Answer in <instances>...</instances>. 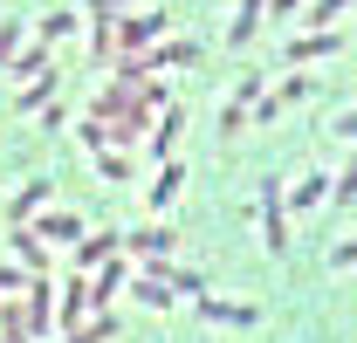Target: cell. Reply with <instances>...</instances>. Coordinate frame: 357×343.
I'll return each instance as SVG.
<instances>
[{
	"label": "cell",
	"instance_id": "obj_1",
	"mask_svg": "<svg viewBox=\"0 0 357 343\" xmlns=\"http://www.w3.org/2000/svg\"><path fill=\"white\" fill-rule=\"evenodd\" d=\"M165 35H172V21H165V7H151V14H124V21H117V42L131 48H158L165 42Z\"/></svg>",
	"mask_w": 357,
	"mask_h": 343
},
{
	"label": "cell",
	"instance_id": "obj_2",
	"mask_svg": "<svg viewBox=\"0 0 357 343\" xmlns=\"http://www.w3.org/2000/svg\"><path fill=\"white\" fill-rule=\"evenodd\" d=\"M199 316L206 323H220V330H248V323H261V302H234V296H199Z\"/></svg>",
	"mask_w": 357,
	"mask_h": 343
},
{
	"label": "cell",
	"instance_id": "obj_3",
	"mask_svg": "<svg viewBox=\"0 0 357 343\" xmlns=\"http://www.w3.org/2000/svg\"><path fill=\"white\" fill-rule=\"evenodd\" d=\"M124 247H131V254H144V268H165V261L178 254V234L158 220V227H137V234H124Z\"/></svg>",
	"mask_w": 357,
	"mask_h": 343
},
{
	"label": "cell",
	"instance_id": "obj_4",
	"mask_svg": "<svg viewBox=\"0 0 357 343\" xmlns=\"http://www.w3.org/2000/svg\"><path fill=\"white\" fill-rule=\"evenodd\" d=\"M330 185H337V178L316 165V172H303V178L282 192V199H289V213H323V206H330Z\"/></svg>",
	"mask_w": 357,
	"mask_h": 343
},
{
	"label": "cell",
	"instance_id": "obj_5",
	"mask_svg": "<svg viewBox=\"0 0 357 343\" xmlns=\"http://www.w3.org/2000/svg\"><path fill=\"white\" fill-rule=\"evenodd\" d=\"M117 247H124V234H117V227H103V234H83V241H76V254H69V268H76V275H96V268L117 254Z\"/></svg>",
	"mask_w": 357,
	"mask_h": 343
},
{
	"label": "cell",
	"instance_id": "obj_6",
	"mask_svg": "<svg viewBox=\"0 0 357 343\" xmlns=\"http://www.w3.org/2000/svg\"><path fill=\"white\" fill-rule=\"evenodd\" d=\"M48 199H55V192H48V178H28V185H21V199H7V227H35V220L48 213Z\"/></svg>",
	"mask_w": 357,
	"mask_h": 343
},
{
	"label": "cell",
	"instance_id": "obj_7",
	"mask_svg": "<svg viewBox=\"0 0 357 343\" xmlns=\"http://www.w3.org/2000/svg\"><path fill=\"white\" fill-rule=\"evenodd\" d=\"M178 130H185V110H178V103H165V117H158V130L144 137V158H151V165H165V158H172Z\"/></svg>",
	"mask_w": 357,
	"mask_h": 343
},
{
	"label": "cell",
	"instance_id": "obj_8",
	"mask_svg": "<svg viewBox=\"0 0 357 343\" xmlns=\"http://www.w3.org/2000/svg\"><path fill=\"white\" fill-rule=\"evenodd\" d=\"M178 185H185V165H178V158H165V165H158V178L144 185V206H151V220H158V213L178 199Z\"/></svg>",
	"mask_w": 357,
	"mask_h": 343
},
{
	"label": "cell",
	"instance_id": "obj_9",
	"mask_svg": "<svg viewBox=\"0 0 357 343\" xmlns=\"http://www.w3.org/2000/svg\"><path fill=\"white\" fill-rule=\"evenodd\" d=\"M337 48H344V35H330V28H310V35H296V42L282 48V55L303 69V62H316V55H337Z\"/></svg>",
	"mask_w": 357,
	"mask_h": 343
},
{
	"label": "cell",
	"instance_id": "obj_10",
	"mask_svg": "<svg viewBox=\"0 0 357 343\" xmlns=\"http://www.w3.org/2000/svg\"><path fill=\"white\" fill-rule=\"evenodd\" d=\"M124 282H131V268H124V261L110 254L103 268H96V275H89V309H110V296H117Z\"/></svg>",
	"mask_w": 357,
	"mask_h": 343
},
{
	"label": "cell",
	"instance_id": "obj_11",
	"mask_svg": "<svg viewBox=\"0 0 357 343\" xmlns=\"http://www.w3.org/2000/svg\"><path fill=\"white\" fill-rule=\"evenodd\" d=\"M7 69H14V76H21V83H35V76H42V69H55V42H42V35H28V48H21V55H14V62H7Z\"/></svg>",
	"mask_w": 357,
	"mask_h": 343
},
{
	"label": "cell",
	"instance_id": "obj_12",
	"mask_svg": "<svg viewBox=\"0 0 357 343\" xmlns=\"http://www.w3.org/2000/svg\"><path fill=\"white\" fill-rule=\"evenodd\" d=\"M14 261H21L28 275H48V241H42V227H14Z\"/></svg>",
	"mask_w": 357,
	"mask_h": 343
},
{
	"label": "cell",
	"instance_id": "obj_13",
	"mask_svg": "<svg viewBox=\"0 0 357 343\" xmlns=\"http://www.w3.org/2000/svg\"><path fill=\"white\" fill-rule=\"evenodd\" d=\"M35 227H42V241H55V247H76V241L89 234V227H83L76 213H42Z\"/></svg>",
	"mask_w": 357,
	"mask_h": 343
},
{
	"label": "cell",
	"instance_id": "obj_14",
	"mask_svg": "<svg viewBox=\"0 0 357 343\" xmlns=\"http://www.w3.org/2000/svg\"><path fill=\"white\" fill-rule=\"evenodd\" d=\"M261 7H268V0H241V7H234V28H227V42H234V48L255 42V28H261Z\"/></svg>",
	"mask_w": 357,
	"mask_h": 343
},
{
	"label": "cell",
	"instance_id": "obj_15",
	"mask_svg": "<svg viewBox=\"0 0 357 343\" xmlns=\"http://www.w3.org/2000/svg\"><path fill=\"white\" fill-rule=\"evenodd\" d=\"M131 296L144 302V309H172V296H178V289L165 282V275H137V282H131Z\"/></svg>",
	"mask_w": 357,
	"mask_h": 343
},
{
	"label": "cell",
	"instance_id": "obj_16",
	"mask_svg": "<svg viewBox=\"0 0 357 343\" xmlns=\"http://www.w3.org/2000/svg\"><path fill=\"white\" fill-rule=\"evenodd\" d=\"M55 103V69H42L35 83H21V96H14V110H48Z\"/></svg>",
	"mask_w": 357,
	"mask_h": 343
},
{
	"label": "cell",
	"instance_id": "obj_17",
	"mask_svg": "<svg viewBox=\"0 0 357 343\" xmlns=\"http://www.w3.org/2000/svg\"><path fill=\"white\" fill-rule=\"evenodd\" d=\"M110 337H117V309H96L89 323H76V337H69V343H110Z\"/></svg>",
	"mask_w": 357,
	"mask_h": 343
},
{
	"label": "cell",
	"instance_id": "obj_18",
	"mask_svg": "<svg viewBox=\"0 0 357 343\" xmlns=\"http://www.w3.org/2000/svg\"><path fill=\"white\" fill-rule=\"evenodd\" d=\"M69 28H76V7H48L42 21H35V35H42V42H62Z\"/></svg>",
	"mask_w": 357,
	"mask_h": 343
},
{
	"label": "cell",
	"instance_id": "obj_19",
	"mask_svg": "<svg viewBox=\"0 0 357 343\" xmlns=\"http://www.w3.org/2000/svg\"><path fill=\"white\" fill-rule=\"evenodd\" d=\"M151 275H165L178 296H206V282H199V268H178V261H165V268H151Z\"/></svg>",
	"mask_w": 357,
	"mask_h": 343
},
{
	"label": "cell",
	"instance_id": "obj_20",
	"mask_svg": "<svg viewBox=\"0 0 357 343\" xmlns=\"http://www.w3.org/2000/svg\"><path fill=\"white\" fill-rule=\"evenodd\" d=\"M357 199V151L344 158V172H337V185H330V206H351Z\"/></svg>",
	"mask_w": 357,
	"mask_h": 343
},
{
	"label": "cell",
	"instance_id": "obj_21",
	"mask_svg": "<svg viewBox=\"0 0 357 343\" xmlns=\"http://www.w3.org/2000/svg\"><path fill=\"white\" fill-rule=\"evenodd\" d=\"M28 35H35V28H21V21H7V28H0V69H7L21 48H28Z\"/></svg>",
	"mask_w": 357,
	"mask_h": 343
},
{
	"label": "cell",
	"instance_id": "obj_22",
	"mask_svg": "<svg viewBox=\"0 0 357 343\" xmlns=\"http://www.w3.org/2000/svg\"><path fill=\"white\" fill-rule=\"evenodd\" d=\"M28 282H35V275H28L21 261H0V296H28Z\"/></svg>",
	"mask_w": 357,
	"mask_h": 343
},
{
	"label": "cell",
	"instance_id": "obj_23",
	"mask_svg": "<svg viewBox=\"0 0 357 343\" xmlns=\"http://www.w3.org/2000/svg\"><path fill=\"white\" fill-rule=\"evenodd\" d=\"M248 117H255V110H248L241 96H227V110H220V137H241V124H248Z\"/></svg>",
	"mask_w": 357,
	"mask_h": 343
},
{
	"label": "cell",
	"instance_id": "obj_24",
	"mask_svg": "<svg viewBox=\"0 0 357 343\" xmlns=\"http://www.w3.org/2000/svg\"><path fill=\"white\" fill-rule=\"evenodd\" d=\"M89 158H96L103 178H131V158H124V151H89Z\"/></svg>",
	"mask_w": 357,
	"mask_h": 343
},
{
	"label": "cell",
	"instance_id": "obj_25",
	"mask_svg": "<svg viewBox=\"0 0 357 343\" xmlns=\"http://www.w3.org/2000/svg\"><path fill=\"white\" fill-rule=\"evenodd\" d=\"M344 7H357V0H310V28H330Z\"/></svg>",
	"mask_w": 357,
	"mask_h": 343
},
{
	"label": "cell",
	"instance_id": "obj_26",
	"mask_svg": "<svg viewBox=\"0 0 357 343\" xmlns=\"http://www.w3.org/2000/svg\"><path fill=\"white\" fill-rule=\"evenodd\" d=\"M234 96H241V103H248V110H255V103H261V96H268V83H261V76H255V69H248V76H241V83H234Z\"/></svg>",
	"mask_w": 357,
	"mask_h": 343
},
{
	"label": "cell",
	"instance_id": "obj_27",
	"mask_svg": "<svg viewBox=\"0 0 357 343\" xmlns=\"http://www.w3.org/2000/svg\"><path fill=\"white\" fill-rule=\"evenodd\" d=\"M303 96H310V76H289V83H282V110H289V103H303Z\"/></svg>",
	"mask_w": 357,
	"mask_h": 343
},
{
	"label": "cell",
	"instance_id": "obj_28",
	"mask_svg": "<svg viewBox=\"0 0 357 343\" xmlns=\"http://www.w3.org/2000/svg\"><path fill=\"white\" fill-rule=\"evenodd\" d=\"M330 268H357V234L344 241V247H330Z\"/></svg>",
	"mask_w": 357,
	"mask_h": 343
},
{
	"label": "cell",
	"instance_id": "obj_29",
	"mask_svg": "<svg viewBox=\"0 0 357 343\" xmlns=\"http://www.w3.org/2000/svg\"><path fill=\"white\" fill-rule=\"evenodd\" d=\"M337 137H357V110H344V117H337Z\"/></svg>",
	"mask_w": 357,
	"mask_h": 343
},
{
	"label": "cell",
	"instance_id": "obj_30",
	"mask_svg": "<svg viewBox=\"0 0 357 343\" xmlns=\"http://www.w3.org/2000/svg\"><path fill=\"white\" fill-rule=\"evenodd\" d=\"M268 7H275V14H303L310 0H268Z\"/></svg>",
	"mask_w": 357,
	"mask_h": 343
},
{
	"label": "cell",
	"instance_id": "obj_31",
	"mask_svg": "<svg viewBox=\"0 0 357 343\" xmlns=\"http://www.w3.org/2000/svg\"><path fill=\"white\" fill-rule=\"evenodd\" d=\"M110 7H131V0H110Z\"/></svg>",
	"mask_w": 357,
	"mask_h": 343
}]
</instances>
